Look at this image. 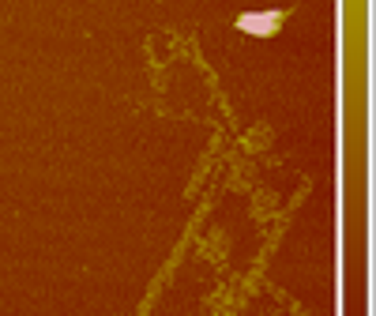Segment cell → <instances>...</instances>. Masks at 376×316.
Here are the masks:
<instances>
[{"label":"cell","instance_id":"6da1fadb","mask_svg":"<svg viewBox=\"0 0 376 316\" xmlns=\"http://www.w3.org/2000/svg\"><path fill=\"white\" fill-rule=\"evenodd\" d=\"M278 23V11H271V16H241L237 26H245V31H256V34H271Z\"/></svg>","mask_w":376,"mask_h":316}]
</instances>
